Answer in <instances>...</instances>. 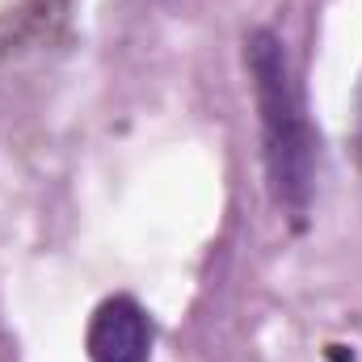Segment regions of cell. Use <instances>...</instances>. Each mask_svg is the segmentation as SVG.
Wrapping results in <instances>:
<instances>
[{
  "label": "cell",
  "mask_w": 362,
  "mask_h": 362,
  "mask_svg": "<svg viewBox=\"0 0 362 362\" xmlns=\"http://www.w3.org/2000/svg\"><path fill=\"white\" fill-rule=\"evenodd\" d=\"M245 68L253 81L257 122H262V156H266L274 202L299 228L308 219L312 189H316V135H312L308 101H303L299 76L291 68L286 42L266 25L249 30L245 34Z\"/></svg>",
  "instance_id": "obj_1"
},
{
  "label": "cell",
  "mask_w": 362,
  "mask_h": 362,
  "mask_svg": "<svg viewBox=\"0 0 362 362\" xmlns=\"http://www.w3.org/2000/svg\"><path fill=\"white\" fill-rule=\"evenodd\" d=\"M89 362H148L152 358V316L131 295H110L97 303L85 329Z\"/></svg>",
  "instance_id": "obj_2"
}]
</instances>
